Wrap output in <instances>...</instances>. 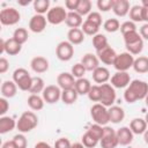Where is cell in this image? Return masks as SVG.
<instances>
[{
    "instance_id": "c3c4849f",
    "label": "cell",
    "mask_w": 148,
    "mask_h": 148,
    "mask_svg": "<svg viewBox=\"0 0 148 148\" xmlns=\"http://www.w3.org/2000/svg\"><path fill=\"white\" fill-rule=\"evenodd\" d=\"M135 30H136V25L132 21H125V22H123L120 24V32H121V35H125L127 32L135 31Z\"/></svg>"
},
{
    "instance_id": "f1b7e54d",
    "label": "cell",
    "mask_w": 148,
    "mask_h": 148,
    "mask_svg": "<svg viewBox=\"0 0 148 148\" xmlns=\"http://www.w3.org/2000/svg\"><path fill=\"white\" fill-rule=\"evenodd\" d=\"M133 69L139 74L148 73V57L140 56L135 58L134 64H133Z\"/></svg>"
},
{
    "instance_id": "2e32d148",
    "label": "cell",
    "mask_w": 148,
    "mask_h": 148,
    "mask_svg": "<svg viewBox=\"0 0 148 148\" xmlns=\"http://www.w3.org/2000/svg\"><path fill=\"white\" fill-rule=\"evenodd\" d=\"M49 60L45 58V57H42V56H37V57H34L30 61V67L31 69L37 73V74H42V73H45L47 69H49Z\"/></svg>"
},
{
    "instance_id": "d6986e66",
    "label": "cell",
    "mask_w": 148,
    "mask_h": 148,
    "mask_svg": "<svg viewBox=\"0 0 148 148\" xmlns=\"http://www.w3.org/2000/svg\"><path fill=\"white\" fill-rule=\"evenodd\" d=\"M131 9V5L128 0H113V7H112V12L119 16V17H124L130 13Z\"/></svg>"
},
{
    "instance_id": "9a60e30c",
    "label": "cell",
    "mask_w": 148,
    "mask_h": 148,
    "mask_svg": "<svg viewBox=\"0 0 148 148\" xmlns=\"http://www.w3.org/2000/svg\"><path fill=\"white\" fill-rule=\"evenodd\" d=\"M75 81H76V79L72 75V73L62 72L57 76V83H58V86L61 90L74 88L75 87Z\"/></svg>"
},
{
    "instance_id": "4fadbf2b",
    "label": "cell",
    "mask_w": 148,
    "mask_h": 148,
    "mask_svg": "<svg viewBox=\"0 0 148 148\" xmlns=\"http://www.w3.org/2000/svg\"><path fill=\"white\" fill-rule=\"evenodd\" d=\"M46 24H47L46 16L40 14H35L34 16H31L29 21V29L35 34H40L46 29Z\"/></svg>"
},
{
    "instance_id": "681fc988",
    "label": "cell",
    "mask_w": 148,
    "mask_h": 148,
    "mask_svg": "<svg viewBox=\"0 0 148 148\" xmlns=\"http://www.w3.org/2000/svg\"><path fill=\"white\" fill-rule=\"evenodd\" d=\"M86 20L89 21V22H91V23H94V24H96V25H98V27L102 25V15L98 12H91L87 16Z\"/></svg>"
},
{
    "instance_id": "680465c9",
    "label": "cell",
    "mask_w": 148,
    "mask_h": 148,
    "mask_svg": "<svg viewBox=\"0 0 148 148\" xmlns=\"http://www.w3.org/2000/svg\"><path fill=\"white\" fill-rule=\"evenodd\" d=\"M142 21L148 23V7H142Z\"/></svg>"
},
{
    "instance_id": "ac0fdd59",
    "label": "cell",
    "mask_w": 148,
    "mask_h": 148,
    "mask_svg": "<svg viewBox=\"0 0 148 148\" xmlns=\"http://www.w3.org/2000/svg\"><path fill=\"white\" fill-rule=\"evenodd\" d=\"M117 139H118V143L120 146H127L133 141V132L131 131L130 127L127 126H123L120 128H118L117 131Z\"/></svg>"
},
{
    "instance_id": "816d5d0a",
    "label": "cell",
    "mask_w": 148,
    "mask_h": 148,
    "mask_svg": "<svg viewBox=\"0 0 148 148\" xmlns=\"http://www.w3.org/2000/svg\"><path fill=\"white\" fill-rule=\"evenodd\" d=\"M79 3H80V0H66L65 7L66 9H69V12H76Z\"/></svg>"
},
{
    "instance_id": "74e56055",
    "label": "cell",
    "mask_w": 148,
    "mask_h": 148,
    "mask_svg": "<svg viewBox=\"0 0 148 148\" xmlns=\"http://www.w3.org/2000/svg\"><path fill=\"white\" fill-rule=\"evenodd\" d=\"M125 46H126V50H127L128 53H131L132 56H138V54H140V53L142 52V50H143V39L141 38V39H139L138 42L132 43V44H127V45H125Z\"/></svg>"
},
{
    "instance_id": "4316f807",
    "label": "cell",
    "mask_w": 148,
    "mask_h": 148,
    "mask_svg": "<svg viewBox=\"0 0 148 148\" xmlns=\"http://www.w3.org/2000/svg\"><path fill=\"white\" fill-rule=\"evenodd\" d=\"M147 123L145 118H134L130 123V128L133 132V134H143L147 130Z\"/></svg>"
},
{
    "instance_id": "03108f58",
    "label": "cell",
    "mask_w": 148,
    "mask_h": 148,
    "mask_svg": "<svg viewBox=\"0 0 148 148\" xmlns=\"http://www.w3.org/2000/svg\"><path fill=\"white\" fill-rule=\"evenodd\" d=\"M145 120H146V123H147V125H148V112H147L146 116H145Z\"/></svg>"
},
{
    "instance_id": "7bdbcfd3",
    "label": "cell",
    "mask_w": 148,
    "mask_h": 148,
    "mask_svg": "<svg viewBox=\"0 0 148 148\" xmlns=\"http://www.w3.org/2000/svg\"><path fill=\"white\" fill-rule=\"evenodd\" d=\"M81 142L83 143V146L86 147V148H95L97 145H98V140H96L92 135H90L88 132H86L83 135H82V138H81Z\"/></svg>"
},
{
    "instance_id": "484cf974",
    "label": "cell",
    "mask_w": 148,
    "mask_h": 148,
    "mask_svg": "<svg viewBox=\"0 0 148 148\" xmlns=\"http://www.w3.org/2000/svg\"><path fill=\"white\" fill-rule=\"evenodd\" d=\"M65 23H66V25L69 27L71 29L80 28V27H82V24H83V18H82V16H81L79 13H76V12H68L67 18H66Z\"/></svg>"
},
{
    "instance_id": "d590c367",
    "label": "cell",
    "mask_w": 148,
    "mask_h": 148,
    "mask_svg": "<svg viewBox=\"0 0 148 148\" xmlns=\"http://www.w3.org/2000/svg\"><path fill=\"white\" fill-rule=\"evenodd\" d=\"M13 38L21 45H23L28 38H29V35H28V30L25 28H17L14 30L13 32Z\"/></svg>"
},
{
    "instance_id": "f5cc1de1",
    "label": "cell",
    "mask_w": 148,
    "mask_h": 148,
    "mask_svg": "<svg viewBox=\"0 0 148 148\" xmlns=\"http://www.w3.org/2000/svg\"><path fill=\"white\" fill-rule=\"evenodd\" d=\"M8 109H9V103H8L7 98L1 97V98H0V116H1V117L5 116L6 112L8 111Z\"/></svg>"
},
{
    "instance_id": "7402d4cb",
    "label": "cell",
    "mask_w": 148,
    "mask_h": 148,
    "mask_svg": "<svg viewBox=\"0 0 148 148\" xmlns=\"http://www.w3.org/2000/svg\"><path fill=\"white\" fill-rule=\"evenodd\" d=\"M0 91H1V96L2 97H5V98H12L17 92V86H16V83L13 80H7V81H3L2 82L1 88H0Z\"/></svg>"
},
{
    "instance_id": "9c48e42d",
    "label": "cell",
    "mask_w": 148,
    "mask_h": 148,
    "mask_svg": "<svg viewBox=\"0 0 148 148\" xmlns=\"http://www.w3.org/2000/svg\"><path fill=\"white\" fill-rule=\"evenodd\" d=\"M99 145L102 148H116L119 145L117 139V132L108 125L104 126V133L99 141Z\"/></svg>"
},
{
    "instance_id": "be15d7a7",
    "label": "cell",
    "mask_w": 148,
    "mask_h": 148,
    "mask_svg": "<svg viewBox=\"0 0 148 148\" xmlns=\"http://www.w3.org/2000/svg\"><path fill=\"white\" fill-rule=\"evenodd\" d=\"M141 6H142V7H148V0H142Z\"/></svg>"
},
{
    "instance_id": "11a10c76",
    "label": "cell",
    "mask_w": 148,
    "mask_h": 148,
    "mask_svg": "<svg viewBox=\"0 0 148 148\" xmlns=\"http://www.w3.org/2000/svg\"><path fill=\"white\" fill-rule=\"evenodd\" d=\"M139 34H140L142 39L148 40V23H145L143 25H141V28L139 30Z\"/></svg>"
},
{
    "instance_id": "ee69618b",
    "label": "cell",
    "mask_w": 148,
    "mask_h": 148,
    "mask_svg": "<svg viewBox=\"0 0 148 148\" xmlns=\"http://www.w3.org/2000/svg\"><path fill=\"white\" fill-rule=\"evenodd\" d=\"M86 72H87V71H86L84 66H83L81 62H76L75 65L72 66V69H71V73H72V75H73L75 79L84 77Z\"/></svg>"
},
{
    "instance_id": "7c38bea8",
    "label": "cell",
    "mask_w": 148,
    "mask_h": 148,
    "mask_svg": "<svg viewBox=\"0 0 148 148\" xmlns=\"http://www.w3.org/2000/svg\"><path fill=\"white\" fill-rule=\"evenodd\" d=\"M61 89L59 88V86L56 84H49L45 87V89L42 92V97L44 98V101L49 104H54L57 103L59 99H61Z\"/></svg>"
},
{
    "instance_id": "d4e9b609",
    "label": "cell",
    "mask_w": 148,
    "mask_h": 148,
    "mask_svg": "<svg viewBox=\"0 0 148 148\" xmlns=\"http://www.w3.org/2000/svg\"><path fill=\"white\" fill-rule=\"evenodd\" d=\"M15 119L9 116H2L0 117V134H6L8 132H12L16 127Z\"/></svg>"
},
{
    "instance_id": "b9f144b4",
    "label": "cell",
    "mask_w": 148,
    "mask_h": 148,
    "mask_svg": "<svg viewBox=\"0 0 148 148\" xmlns=\"http://www.w3.org/2000/svg\"><path fill=\"white\" fill-rule=\"evenodd\" d=\"M88 98L92 102H98L101 101V97H102V90H101V86L99 84H92L89 92H88Z\"/></svg>"
},
{
    "instance_id": "6da1fadb",
    "label": "cell",
    "mask_w": 148,
    "mask_h": 148,
    "mask_svg": "<svg viewBox=\"0 0 148 148\" xmlns=\"http://www.w3.org/2000/svg\"><path fill=\"white\" fill-rule=\"evenodd\" d=\"M148 95V83L142 80H133L126 87L124 91V99L128 104H133L138 101L145 99Z\"/></svg>"
},
{
    "instance_id": "6125c7cd",
    "label": "cell",
    "mask_w": 148,
    "mask_h": 148,
    "mask_svg": "<svg viewBox=\"0 0 148 148\" xmlns=\"http://www.w3.org/2000/svg\"><path fill=\"white\" fill-rule=\"evenodd\" d=\"M143 140H145V142L148 145V128H147L146 132L143 133Z\"/></svg>"
},
{
    "instance_id": "7a4b0ae2",
    "label": "cell",
    "mask_w": 148,
    "mask_h": 148,
    "mask_svg": "<svg viewBox=\"0 0 148 148\" xmlns=\"http://www.w3.org/2000/svg\"><path fill=\"white\" fill-rule=\"evenodd\" d=\"M38 125V117L35 112L32 111H24L17 123H16V128L20 133H28L30 131H32L34 128H36Z\"/></svg>"
},
{
    "instance_id": "db71d44e",
    "label": "cell",
    "mask_w": 148,
    "mask_h": 148,
    "mask_svg": "<svg viewBox=\"0 0 148 148\" xmlns=\"http://www.w3.org/2000/svg\"><path fill=\"white\" fill-rule=\"evenodd\" d=\"M8 68H9V62H8V60H7L5 57H1V58H0V73H1V74L6 73V72L8 71Z\"/></svg>"
},
{
    "instance_id": "ffe728a7",
    "label": "cell",
    "mask_w": 148,
    "mask_h": 148,
    "mask_svg": "<svg viewBox=\"0 0 148 148\" xmlns=\"http://www.w3.org/2000/svg\"><path fill=\"white\" fill-rule=\"evenodd\" d=\"M81 64L84 66L86 71H88V72H94L97 67H99V59L97 58L96 54L86 53V54L81 58Z\"/></svg>"
},
{
    "instance_id": "3957f363",
    "label": "cell",
    "mask_w": 148,
    "mask_h": 148,
    "mask_svg": "<svg viewBox=\"0 0 148 148\" xmlns=\"http://www.w3.org/2000/svg\"><path fill=\"white\" fill-rule=\"evenodd\" d=\"M13 81L16 83L17 88L22 91H29L32 82V76L25 68H16L13 72Z\"/></svg>"
},
{
    "instance_id": "52a82bcc",
    "label": "cell",
    "mask_w": 148,
    "mask_h": 148,
    "mask_svg": "<svg viewBox=\"0 0 148 148\" xmlns=\"http://www.w3.org/2000/svg\"><path fill=\"white\" fill-rule=\"evenodd\" d=\"M67 12L65 9V7L62 6H54L52 8H50V10L46 13V20L50 24L53 25H58L62 22L66 21L67 18Z\"/></svg>"
},
{
    "instance_id": "836d02e7",
    "label": "cell",
    "mask_w": 148,
    "mask_h": 148,
    "mask_svg": "<svg viewBox=\"0 0 148 148\" xmlns=\"http://www.w3.org/2000/svg\"><path fill=\"white\" fill-rule=\"evenodd\" d=\"M32 5L36 14L44 15L50 10V0H35Z\"/></svg>"
},
{
    "instance_id": "91938a15",
    "label": "cell",
    "mask_w": 148,
    "mask_h": 148,
    "mask_svg": "<svg viewBox=\"0 0 148 148\" xmlns=\"http://www.w3.org/2000/svg\"><path fill=\"white\" fill-rule=\"evenodd\" d=\"M71 148H86V147L83 146L82 142H74V143H72Z\"/></svg>"
},
{
    "instance_id": "8992f818",
    "label": "cell",
    "mask_w": 148,
    "mask_h": 148,
    "mask_svg": "<svg viewBox=\"0 0 148 148\" xmlns=\"http://www.w3.org/2000/svg\"><path fill=\"white\" fill-rule=\"evenodd\" d=\"M20 20L21 14L14 7H6L0 12V22L2 25H15Z\"/></svg>"
},
{
    "instance_id": "4dcf8cb0",
    "label": "cell",
    "mask_w": 148,
    "mask_h": 148,
    "mask_svg": "<svg viewBox=\"0 0 148 148\" xmlns=\"http://www.w3.org/2000/svg\"><path fill=\"white\" fill-rule=\"evenodd\" d=\"M77 96H79V94L76 92V90L74 88L66 89V90L61 91V101H62V103H65L67 105L74 104L77 99Z\"/></svg>"
},
{
    "instance_id": "e575fe53",
    "label": "cell",
    "mask_w": 148,
    "mask_h": 148,
    "mask_svg": "<svg viewBox=\"0 0 148 148\" xmlns=\"http://www.w3.org/2000/svg\"><path fill=\"white\" fill-rule=\"evenodd\" d=\"M130 21L132 22H141L142 21V6L141 5H134L130 9Z\"/></svg>"
},
{
    "instance_id": "d6a6232c",
    "label": "cell",
    "mask_w": 148,
    "mask_h": 148,
    "mask_svg": "<svg viewBox=\"0 0 148 148\" xmlns=\"http://www.w3.org/2000/svg\"><path fill=\"white\" fill-rule=\"evenodd\" d=\"M92 46L95 47L96 52H98V51L105 49L106 46H109L106 36L103 35V34H99V32H98L97 35H95V36L92 37Z\"/></svg>"
},
{
    "instance_id": "f6af8a7d",
    "label": "cell",
    "mask_w": 148,
    "mask_h": 148,
    "mask_svg": "<svg viewBox=\"0 0 148 148\" xmlns=\"http://www.w3.org/2000/svg\"><path fill=\"white\" fill-rule=\"evenodd\" d=\"M123 37H124L125 45H127V44H132V43H135V42H138L139 39H141V36H140V34L138 32V30H135V31H131V32H127V34L123 35Z\"/></svg>"
},
{
    "instance_id": "9f6ffc18",
    "label": "cell",
    "mask_w": 148,
    "mask_h": 148,
    "mask_svg": "<svg viewBox=\"0 0 148 148\" xmlns=\"http://www.w3.org/2000/svg\"><path fill=\"white\" fill-rule=\"evenodd\" d=\"M34 148H54V147H52L50 143H47V142H45V141H39V142H37V143L35 145Z\"/></svg>"
},
{
    "instance_id": "ba28073f",
    "label": "cell",
    "mask_w": 148,
    "mask_h": 148,
    "mask_svg": "<svg viewBox=\"0 0 148 148\" xmlns=\"http://www.w3.org/2000/svg\"><path fill=\"white\" fill-rule=\"evenodd\" d=\"M56 56L61 61H69L74 56V45L68 40L60 42L56 47Z\"/></svg>"
},
{
    "instance_id": "7dc6e473",
    "label": "cell",
    "mask_w": 148,
    "mask_h": 148,
    "mask_svg": "<svg viewBox=\"0 0 148 148\" xmlns=\"http://www.w3.org/2000/svg\"><path fill=\"white\" fill-rule=\"evenodd\" d=\"M96 5L101 12H109L113 7V0H97Z\"/></svg>"
},
{
    "instance_id": "f546056e",
    "label": "cell",
    "mask_w": 148,
    "mask_h": 148,
    "mask_svg": "<svg viewBox=\"0 0 148 148\" xmlns=\"http://www.w3.org/2000/svg\"><path fill=\"white\" fill-rule=\"evenodd\" d=\"M27 103H28V106H29L31 110H34V111H39V110H42V109L44 108L45 101H44V98L40 97L39 95H32V94H30V96H29L28 99H27Z\"/></svg>"
},
{
    "instance_id": "8fae6325",
    "label": "cell",
    "mask_w": 148,
    "mask_h": 148,
    "mask_svg": "<svg viewBox=\"0 0 148 148\" xmlns=\"http://www.w3.org/2000/svg\"><path fill=\"white\" fill-rule=\"evenodd\" d=\"M101 86V90H102V97L99 103L106 108H110L113 105V103L116 102V90L110 84V83H103L99 84Z\"/></svg>"
},
{
    "instance_id": "ab89813d",
    "label": "cell",
    "mask_w": 148,
    "mask_h": 148,
    "mask_svg": "<svg viewBox=\"0 0 148 148\" xmlns=\"http://www.w3.org/2000/svg\"><path fill=\"white\" fill-rule=\"evenodd\" d=\"M87 132H88L90 135H92L96 140L101 141V139H102V136H103V133H104V126H101V125H98V124H92V125H90V126L88 127Z\"/></svg>"
},
{
    "instance_id": "5bb4252c",
    "label": "cell",
    "mask_w": 148,
    "mask_h": 148,
    "mask_svg": "<svg viewBox=\"0 0 148 148\" xmlns=\"http://www.w3.org/2000/svg\"><path fill=\"white\" fill-rule=\"evenodd\" d=\"M131 83V76L127 72H116L111 79H110V84L113 88H126Z\"/></svg>"
},
{
    "instance_id": "603a6c76",
    "label": "cell",
    "mask_w": 148,
    "mask_h": 148,
    "mask_svg": "<svg viewBox=\"0 0 148 148\" xmlns=\"http://www.w3.org/2000/svg\"><path fill=\"white\" fill-rule=\"evenodd\" d=\"M109 117H110V123L119 124L125 118V111L121 106L112 105L109 108Z\"/></svg>"
},
{
    "instance_id": "60d3db41",
    "label": "cell",
    "mask_w": 148,
    "mask_h": 148,
    "mask_svg": "<svg viewBox=\"0 0 148 148\" xmlns=\"http://www.w3.org/2000/svg\"><path fill=\"white\" fill-rule=\"evenodd\" d=\"M76 13H79L82 17L84 15H89L91 13V1L90 0H80L79 7L76 9Z\"/></svg>"
},
{
    "instance_id": "f907efd6",
    "label": "cell",
    "mask_w": 148,
    "mask_h": 148,
    "mask_svg": "<svg viewBox=\"0 0 148 148\" xmlns=\"http://www.w3.org/2000/svg\"><path fill=\"white\" fill-rule=\"evenodd\" d=\"M72 143L67 138H59L54 142V148H71Z\"/></svg>"
},
{
    "instance_id": "e0dca14e",
    "label": "cell",
    "mask_w": 148,
    "mask_h": 148,
    "mask_svg": "<svg viewBox=\"0 0 148 148\" xmlns=\"http://www.w3.org/2000/svg\"><path fill=\"white\" fill-rule=\"evenodd\" d=\"M96 56H97V58L99 59V61H102L104 65H113V61H114V59H116V57H117V53H116V51L109 45V46H106L105 49H103V50L96 52Z\"/></svg>"
},
{
    "instance_id": "277c9868",
    "label": "cell",
    "mask_w": 148,
    "mask_h": 148,
    "mask_svg": "<svg viewBox=\"0 0 148 148\" xmlns=\"http://www.w3.org/2000/svg\"><path fill=\"white\" fill-rule=\"evenodd\" d=\"M90 116L95 124H98L101 126H106L110 123L109 108L102 105L101 103H95L90 108Z\"/></svg>"
},
{
    "instance_id": "30bf717a",
    "label": "cell",
    "mask_w": 148,
    "mask_h": 148,
    "mask_svg": "<svg viewBox=\"0 0 148 148\" xmlns=\"http://www.w3.org/2000/svg\"><path fill=\"white\" fill-rule=\"evenodd\" d=\"M22 45L18 44L13 37L8 39H0V53H7L8 56H16L21 52Z\"/></svg>"
},
{
    "instance_id": "e7e4bbea",
    "label": "cell",
    "mask_w": 148,
    "mask_h": 148,
    "mask_svg": "<svg viewBox=\"0 0 148 148\" xmlns=\"http://www.w3.org/2000/svg\"><path fill=\"white\" fill-rule=\"evenodd\" d=\"M145 103H146V106L148 108V95L146 96V98H145Z\"/></svg>"
},
{
    "instance_id": "bcb514c9",
    "label": "cell",
    "mask_w": 148,
    "mask_h": 148,
    "mask_svg": "<svg viewBox=\"0 0 148 148\" xmlns=\"http://www.w3.org/2000/svg\"><path fill=\"white\" fill-rule=\"evenodd\" d=\"M13 141L15 142L17 148H27L28 147V141H27V138L24 136L23 133H18V134L14 135Z\"/></svg>"
},
{
    "instance_id": "44dd1931",
    "label": "cell",
    "mask_w": 148,
    "mask_h": 148,
    "mask_svg": "<svg viewBox=\"0 0 148 148\" xmlns=\"http://www.w3.org/2000/svg\"><path fill=\"white\" fill-rule=\"evenodd\" d=\"M111 79V75H110V72L106 67L104 66H99L97 67L94 72H92V80L98 83V84H103V83H106L109 80Z\"/></svg>"
},
{
    "instance_id": "5b68a950",
    "label": "cell",
    "mask_w": 148,
    "mask_h": 148,
    "mask_svg": "<svg viewBox=\"0 0 148 148\" xmlns=\"http://www.w3.org/2000/svg\"><path fill=\"white\" fill-rule=\"evenodd\" d=\"M134 59H135L134 56H132L127 51L121 52V53L117 54V57L113 61V67L116 68L117 72H127L130 68L133 67Z\"/></svg>"
},
{
    "instance_id": "f35d334b",
    "label": "cell",
    "mask_w": 148,
    "mask_h": 148,
    "mask_svg": "<svg viewBox=\"0 0 148 148\" xmlns=\"http://www.w3.org/2000/svg\"><path fill=\"white\" fill-rule=\"evenodd\" d=\"M103 28L108 32H116V31L120 30V23H119L118 18H108L103 23Z\"/></svg>"
},
{
    "instance_id": "83f0119b",
    "label": "cell",
    "mask_w": 148,
    "mask_h": 148,
    "mask_svg": "<svg viewBox=\"0 0 148 148\" xmlns=\"http://www.w3.org/2000/svg\"><path fill=\"white\" fill-rule=\"evenodd\" d=\"M91 83L88 79L86 77H81V79H76L75 81V87L74 89L76 90V92L79 95H88L90 88H91Z\"/></svg>"
},
{
    "instance_id": "1f68e13d",
    "label": "cell",
    "mask_w": 148,
    "mask_h": 148,
    "mask_svg": "<svg viewBox=\"0 0 148 148\" xmlns=\"http://www.w3.org/2000/svg\"><path fill=\"white\" fill-rule=\"evenodd\" d=\"M44 89H45L44 80L40 76H32V82H31L29 92L32 95H38L39 92H43Z\"/></svg>"
},
{
    "instance_id": "8d00e7d4",
    "label": "cell",
    "mask_w": 148,
    "mask_h": 148,
    "mask_svg": "<svg viewBox=\"0 0 148 148\" xmlns=\"http://www.w3.org/2000/svg\"><path fill=\"white\" fill-rule=\"evenodd\" d=\"M81 30L83 31V34H84V35H89V36H92V37H94L95 35H97V34H98L99 27L86 20V21L83 22L82 27H81Z\"/></svg>"
},
{
    "instance_id": "cb8c5ba5",
    "label": "cell",
    "mask_w": 148,
    "mask_h": 148,
    "mask_svg": "<svg viewBox=\"0 0 148 148\" xmlns=\"http://www.w3.org/2000/svg\"><path fill=\"white\" fill-rule=\"evenodd\" d=\"M67 40L72 45H79L84 40V34L81 30V28H74L69 29L67 32Z\"/></svg>"
},
{
    "instance_id": "6f0895ef",
    "label": "cell",
    "mask_w": 148,
    "mask_h": 148,
    "mask_svg": "<svg viewBox=\"0 0 148 148\" xmlns=\"http://www.w3.org/2000/svg\"><path fill=\"white\" fill-rule=\"evenodd\" d=\"M1 148H17L15 142L13 140H8V141H5L1 146Z\"/></svg>"
},
{
    "instance_id": "94428289",
    "label": "cell",
    "mask_w": 148,
    "mask_h": 148,
    "mask_svg": "<svg viewBox=\"0 0 148 148\" xmlns=\"http://www.w3.org/2000/svg\"><path fill=\"white\" fill-rule=\"evenodd\" d=\"M30 2H31L30 0H25V1H21V0H18V1H17V3H18L20 6H28Z\"/></svg>"
}]
</instances>
